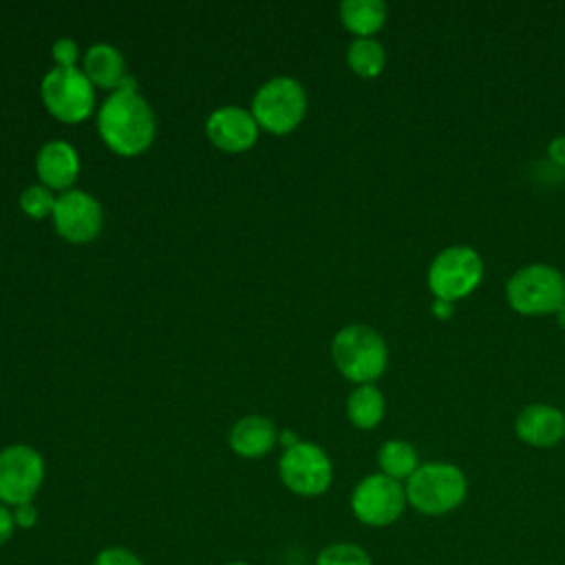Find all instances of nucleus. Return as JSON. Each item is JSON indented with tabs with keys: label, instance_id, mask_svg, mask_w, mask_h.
Returning <instances> with one entry per match:
<instances>
[{
	"label": "nucleus",
	"instance_id": "f257e3e1",
	"mask_svg": "<svg viewBox=\"0 0 565 565\" xmlns=\"http://www.w3.org/2000/svg\"><path fill=\"white\" fill-rule=\"evenodd\" d=\"M135 77H124L97 113V128L110 150L124 157L143 152L154 137V115L137 95Z\"/></svg>",
	"mask_w": 565,
	"mask_h": 565
},
{
	"label": "nucleus",
	"instance_id": "f03ea898",
	"mask_svg": "<svg viewBox=\"0 0 565 565\" xmlns=\"http://www.w3.org/2000/svg\"><path fill=\"white\" fill-rule=\"evenodd\" d=\"M404 488L408 505L426 516H441L457 510L468 494L463 470L448 461L419 463Z\"/></svg>",
	"mask_w": 565,
	"mask_h": 565
},
{
	"label": "nucleus",
	"instance_id": "7ed1b4c3",
	"mask_svg": "<svg viewBox=\"0 0 565 565\" xmlns=\"http://www.w3.org/2000/svg\"><path fill=\"white\" fill-rule=\"evenodd\" d=\"M331 355L347 380L355 384H373L386 369L388 347L375 329L351 324L335 333Z\"/></svg>",
	"mask_w": 565,
	"mask_h": 565
},
{
	"label": "nucleus",
	"instance_id": "20e7f679",
	"mask_svg": "<svg viewBox=\"0 0 565 565\" xmlns=\"http://www.w3.org/2000/svg\"><path fill=\"white\" fill-rule=\"evenodd\" d=\"M505 300L521 316L556 313L565 305V276L547 263L523 265L508 278Z\"/></svg>",
	"mask_w": 565,
	"mask_h": 565
},
{
	"label": "nucleus",
	"instance_id": "39448f33",
	"mask_svg": "<svg viewBox=\"0 0 565 565\" xmlns=\"http://www.w3.org/2000/svg\"><path fill=\"white\" fill-rule=\"evenodd\" d=\"M483 278V260L468 245H450L441 249L428 265L426 282L435 298L457 302L470 296Z\"/></svg>",
	"mask_w": 565,
	"mask_h": 565
},
{
	"label": "nucleus",
	"instance_id": "423d86ee",
	"mask_svg": "<svg viewBox=\"0 0 565 565\" xmlns=\"http://www.w3.org/2000/svg\"><path fill=\"white\" fill-rule=\"evenodd\" d=\"M307 97L291 77H274L252 99V115L260 128L274 135L291 132L305 117Z\"/></svg>",
	"mask_w": 565,
	"mask_h": 565
},
{
	"label": "nucleus",
	"instance_id": "0eeeda50",
	"mask_svg": "<svg viewBox=\"0 0 565 565\" xmlns=\"http://www.w3.org/2000/svg\"><path fill=\"white\" fill-rule=\"evenodd\" d=\"M406 488L382 472L366 475L351 492L353 516L369 527H386L406 510Z\"/></svg>",
	"mask_w": 565,
	"mask_h": 565
},
{
	"label": "nucleus",
	"instance_id": "6e6552de",
	"mask_svg": "<svg viewBox=\"0 0 565 565\" xmlns=\"http://www.w3.org/2000/svg\"><path fill=\"white\" fill-rule=\"evenodd\" d=\"M42 99L53 117L64 124L84 121L95 106L93 84L77 68L55 66L42 79Z\"/></svg>",
	"mask_w": 565,
	"mask_h": 565
},
{
	"label": "nucleus",
	"instance_id": "1a4fd4ad",
	"mask_svg": "<svg viewBox=\"0 0 565 565\" xmlns=\"http://www.w3.org/2000/svg\"><path fill=\"white\" fill-rule=\"evenodd\" d=\"M278 472L287 490L300 497H318L329 490L333 481V466L327 452L311 444L298 441L291 448H285Z\"/></svg>",
	"mask_w": 565,
	"mask_h": 565
},
{
	"label": "nucleus",
	"instance_id": "9d476101",
	"mask_svg": "<svg viewBox=\"0 0 565 565\" xmlns=\"http://www.w3.org/2000/svg\"><path fill=\"white\" fill-rule=\"evenodd\" d=\"M42 481L44 461L38 450L15 444L0 452V503L9 508L33 503Z\"/></svg>",
	"mask_w": 565,
	"mask_h": 565
},
{
	"label": "nucleus",
	"instance_id": "9b49d317",
	"mask_svg": "<svg viewBox=\"0 0 565 565\" xmlns=\"http://www.w3.org/2000/svg\"><path fill=\"white\" fill-rule=\"evenodd\" d=\"M53 221L60 236L71 243H86L93 241L102 230V207L90 194L68 190L57 196Z\"/></svg>",
	"mask_w": 565,
	"mask_h": 565
},
{
	"label": "nucleus",
	"instance_id": "f8f14e48",
	"mask_svg": "<svg viewBox=\"0 0 565 565\" xmlns=\"http://www.w3.org/2000/svg\"><path fill=\"white\" fill-rule=\"evenodd\" d=\"M210 141L227 152H243L256 143L258 137V124L252 113L236 108V106H225L214 110L207 117L205 124Z\"/></svg>",
	"mask_w": 565,
	"mask_h": 565
},
{
	"label": "nucleus",
	"instance_id": "ddd939ff",
	"mask_svg": "<svg viewBox=\"0 0 565 565\" xmlns=\"http://www.w3.org/2000/svg\"><path fill=\"white\" fill-rule=\"evenodd\" d=\"M514 433L532 448H552L565 437V413L552 404H527L514 419Z\"/></svg>",
	"mask_w": 565,
	"mask_h": 565
},
{
	"label": "nucleus",
	"instance_id": "4468645a",
	"mask_svg": "<svg viewBox=\"0 0 565 565\" xmlns=\"http://www.w3.org/2000/svg\"><path fill=\"white\" fill-rule=\"evenodd\" d=\"M38 177L49 190H66L79 172V157L66 141H49L38 152Z\"/></svg>",
	"mask_w": 565,
	"mask_h": 565
},
{
	"label": "nucleus",
	"instance_id": "2eb2a0df",
	"mask_svg": "<svg viewBox=\"0 0 565 565\" xmlns=\"http://www.w3.org/2000/svg\"><path fill=\"white\" fill-rule=\"evenodd\" d=\"M276 441V428L267 417L249 415L234 424L230 433V446L236 455L256 459L267 455L274 448Z\"/></svg>",
	"mask_w": 565,
	"mask_h": 565
},
{
	"label": "nucleus",
	"instance_id": "dca6fc26",
	"mask_svg": "<svg viewBox=\"0 0 565 565\" xmlns=\"http://www.w3.org/2000/svg\"><path fill=\"white\" fill-rule=\"evenodd\" d=\"M84 73L99 88H117L126 77L124 57L110 44H93L84 57Z\"/></svg>",
	"mask_w": 565,
	"mask_h": 565
},
{
	"label": "nucleus",
	"instance_id": "f3484780",
	"mask_svg": "<svg viewBox=\"0 0 565 565\" xmlns=\"http://www.w3.org/2000/svg\"><path fill=\"white\" fill-rule=\"evenodd\" d=\"M340 20L358 38H373L386 22V4L380 0H344Z\"/></svg>",
	"mask_w": 565,
	"mask_h": 565
},
{
	"label": "nucleus",
	"instance_id": "a211bd4d",
	"mask_svg": "<svg viewBox=\"0 0 565 565\" xmlns=\"http://www.w3.org/2000/svg\"><path fill=\"white\" fill-rule=\"evenodd\" d=\"M384 408H386L384 395L373 384H358L347 399L349 422L362 430L375 428L384 417Z\"/></svg>",
	"mask_w": 565,
	"mask_h": 565
},
{
	"label": "nucleus",
	"instance_id": "6ab92c4d",
	"mask_svg": "<svg viewBox=\"0 0 565 565\" xmlns=\"http://www.w3.org/2000/svg\"><path fill=\"white\" fill-rule=\"evenodd\" d=\"M377 466L382 475L406 483L411 475L419 468L417 450L404 439H388L377 450Z\"/></svg>",
	"mask_w": 565,
	"mask_h": 565
},
{
	"label": "nucleus",
	"instance_id": "aec40b11",
	"mask_svg": "<svg viewBox=\"0 0 565 565\" xmlns=\"http://www.w3.org/2000/svg\"><path fill=\"white\" fill-rule=\"evenodd\" d=\"M347 64L355 75H360L364 79H371V77H377L384 71L386 51L375 38H355L349 44Z\"/></svg>",
	"mask_w": 565,
	"mask_h": 565
},
{
	"label": "nucleus",
	"instance_id": "412c9836",
	"mask_svg": "<svg viewBox=\"0 0 565 565\" xmlns=\"http://www.w3.org/2000/svg\"><path fill=\"white\" fill-rule=\"evenodd\" d=\"M316 565H373V561L362 545L338 541L318 552Z\"/></svg>",
	"mask_w": 565,
	"mask_h": 565
},
{
	"label": "nucleus",
	"instance_id": "4be33fe9",
	"mask_svg": "<svg viewBox=\"0 0 565 565\" xmlns=\"http://www.w3.org/2000/svg\"><path fill=\"white\" fill-rule=\"evenodd\" d=\"M55 196L44 185H31L20 194V207L24 214L33 218H44L46 214H53L55 210Z\"/></svg>",
	"mask_w": 565,
	"mask_h": 565
},
{
	"label": "nucleus",
	"instance_id": "5701e85b",
	"mask_svg": "<svg viewBox=\"0 0 565 565\" xmlns=\"http://www.w3.org/2000/svg\"><path fill=\"white\" fill-rule=\"evenodd\" d=\"M95 565H146L132 550L128 547H104L95 556Z\"/></svg>",
	"mask_w": 565,
	"mask_h": 565
},
{
	"label": "nucleus",
	"instance_id": "b1692460",
	"mask_svg": "<svg viewBox=\"0 0 565 565\" xmlns=\"http://www.w3.org/2000/svg\"><path fill=\"white\" fill-rule=\"evenodd\" d=\"M77 44L68 38H62L53 44V57L57 62L60 68H75V60H77Z\"/></svg>",
	"mask_w": 565,
	"mask_h": 565
},
{
	"label": "nucleus",
	"instance_id": "393cba45",
	"mask_svg": "<svg viewBox=\"0 0 565 565\" xmlns=\"http://www.w3.org/2000/svg\"><path fill=\"white\" fill-rule=\"evenodd\" d=\"M13 512V521H15V527H22V530H31L35 523H38V508L33 503H22V505H15L11 508Z\"/></svg>",
	"mask_w": 565,
	"mask_h": 565
},
{
	"label": "nucleus",
	"instance_id": "a878e982",
	"mask_svg": "<svg viewBox=\"0 0 565 565\" xmlns=\"http://www.w3.org/2000/svg\"><path fill=\"white\" fill-rule=\"evenodd\" d=\"M13 532H15L13 512H11V508H9V505L0 503V547H2L4 543H9V541H11Z\"/></svg>",
	"mask_w": 565,
	"mask_h": 565
},
{
	"label": "nucleus",
	"instance_id": "bb28decb",
	"mask_svg": "<svg viewBox=\"0 0 565 565\" xmlns=\"http://www.w3.org/2000/svg\"><path fill=\"white\" fill-rule=\"evenodd\" d=\"M547 157H550L556 166L565 168V135H558V137H554V139L550 141V146H547Z\"/></svg>",
	"mask_w": 565,
	"mask_h": 565
},
{
	"label": "nucleus",
	"instance_id": "cd10ccee",
	"mask_svg": "<svg viewBox=\"0 0 565 565\" xmlns=\"http://www.w3.org/2000/svg\"><path fill=\"white\" fill-rule=\"evenodd\" d=\"M430 311H433V316H435V318H439V320H448V318L455 313V302L435 298V300H433V305H430Z\"/></svg>",
	"mask_w": 565,
	"mask_h": 565
},
{
	"label": "nucleus",
	"instance_id": "c85d7f7f",
	"mask_svg": "<svg viewBox=\"0 0 565 565\" xmlns=\"http://www.w3.org/2000/svg\"><path fill=\"white\" fill-rule=\"evenodd\" d=\"M280 444H282L285 448H291V446H296V444H298V437H296V433H291V430H285V433L280 435Z\"/></svg>",
	"mask_w": 565,
	"mask_h": 565
},
{
	"label": "nucleus",
	"instance_id": "c756f323",
	"mask_svg": "<svg viewBox=\"0 0 565 565\" xmlns=\"http://www.w3.org/2000/svg\"><path fill=\"white\" fill-rule=\"evenodd\" d=\"M554 316H556V324H558L561 329H565V305H563Z\"/></svg>",
	"mask_w": 565,
	"mask_h": 565
},
{
	"label": "nucleus",
	"instance_id": "7c9ffc66",
	"mask_svg": "<svg viewBox=\"0 0 565 565\" xmlns=\"http://www.w3.org/2000/svg\"><path fill=\"white\" fill-rule=\"evenodd\" d=\"M225 565H249V563H245V561H230V563H225Z\"/></svg>",
	"mask_w": 565,
	"mask_h": 565
}]
</instances>
